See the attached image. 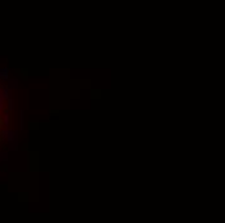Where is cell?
<instances>
[{"label":"cell","mask_w":225,"mask_h":223,"mask_svg":"<svg viewBox=\"0 0 225 223\" xmlns=\"http://www.w3.org/2000/svg\"><path fill=\"white\" fill-rule=\"evenodd\" d=\"M0 95H1V97H3L4 99H5V98L8 99V98H9V90H8L7 88H3V89H1V92H0Z\"/></svg>","instance_id":"1"},{"label":"cell","mask_w":225,"mask_h":223,"mask_svg":"<svg viewBox=\"0 0 225 223\" xmlns=\"http://www.w3.org/2000/svg\"><path fill=\"white\" fill-rule=\"evenodd\" d=\"M0 76L3 79H8V69H0Z\"/></svg>","instance_id":"2"},{"label":"cell","mask_w":225,"mask_h":223,"mask_svg":"<svg viewBox=\"0 0 225 223\" xmlns=\"http://www.w3.org/2000/svg\"><path fill=\"white\" fill-rule=\"evenodd\" d=\"M5 135H7V138H8L9 142H12V141L14 139V133H13V132H8L7 130V134Z\"/></svg>","instance_id":"3"},{"label":"cell","mask_w":225,"mask_h":223,"mask_svg":"<svg viewBox=\"0 0 225 223\" xmlns=\"http://www.w3.org/2000/svg\"><path fill=\"white\" fill-rule=\"evenodd\" d=\"M4 125H9V116H8V113L4 116Z\"/></svg>","instance_id":"4"},{"label":"cell","mask_w":225,"mask_h":223,"mask_svg":"<svg viewBox=\"0 0 225 223\" xmlns=\"http://www.w3.org/2000/svg\"><path fill=\"white\" fill-rule=\"evenodd\" d=\"M8 107H9V110H12V108H13V101L11 98H8Z\"/></svg>","instance_id":"5"}]
</instances>
